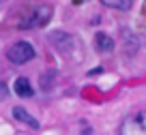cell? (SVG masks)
<instances>
[{
	"instance_id": "5",
	"label": "cell",
	"mask_w": 146,
	"mask_h": 135,
	"mask_svg": "<svg viewBox=\"0 0 146 135\" xmlns=\"http://www.w3.org/2000/svg\"><path fill=\"white\" fill-rule=\"evenodd\" d=\"M13 90H15V95L22 97V99H28V97L35 95V90H32L30 81H28L26 77H17V79H15V84H13Z\"/></svg>"
},
{
	"instance_id": "7",
	"label": "cell",
	"mask_w": 146,
	"mask_h": 135,
	"mask_svg": "<svg viewBox=\"0 0 146 135\" xmlns=\"http://www.w3.org/2000/svg\"><path fill=\"white\" fill-rule=\"evenodd\" d=\"M108 9H118V11H129L133 7L131 0H105L103 2Z\"/></svg>"
},
{
	"instance_id": "6",
	"label": "cell",
	"mask_w": 146,
	"mask_h": 135,
	"mask_svg": "<svg viewBox=\"0 0 146 135\" xmlns=\"http://www.w3.org/2000/svg\"><path fill=\"white\" fill-rule=\"evenodd\" d=\"M13 116H15V120L26 122L30 129H39V122H36V120H35V118H32V116H30V114H28L24 107H13Z\"/></svg>"
},
{
	"instance_id": "3",
	"label": "cell",
	"mask_w": 146,
	"mask_h": 135,
	"mask_svg": "<svg viewBox=\"0 0 146 135\" xmlns=\"http://www.w3.org/2000/svg\"><path fill=\"white\" fill-rule=\"evenodd\" d=\"M30 17L26 19V22H22V28H41V26H45L47 22L52 19V7H39V9H35V11H30Z\"/></svg>"
},
{
	"instance_id": "4",
	"label": "cell",
	"mask_w": 146,
	"mask_h": 135,
	"mask_svg": "<svg viewBox=\"0 0 146 135\" xmlns=\"http://www.w3.org/2000/svg\"><path fill=\"white\" fill-rule=\"evenodd\" d=\"M95 50L101 52V54L112 52V50H114V39L108 36L105 32H97V34H95Z\"/></svg>"
},
{
	"instance_id": "1",
	"label": "cell",
	"mask_w": 146,
	"mask_h": 135,
	"mask_svg": "<svg viewBox=\"0 0 146 135\" xmlns=\"http://www.w3.org/2000/svg\"><path fill=\"white\" fill-rule=\"evenodd\" d=\"M118 135H146V112L127 116L118 129Z\"/></svg>"
},
{
	"instance_id": "2",
	"label": "cell",
	"mask_w": 146,
	"mask_h": 135,
	"mask_svg": "<svg viewBox=\"0 0 146 135\" xmlns=\"http://www.w3.org/2000/svg\"><path fill=\"white\" fill-rule=\"evenodd\" d=\"M7 58L13 64H24V62L35 58V47H32L28 41H17V43H13L9 50H7Z\"/></svg>"
},
{
	"instance_id": "8",
	"label": "cell",
	"mask_w": 146,
	"mask_h": 135,
	"mask_svg": "<svg viewBox=\"0 0 146 135\" xmlns=\"http://www.w3.org/2000/svg\"><path fill=\"white\" fill-rule=\"evenodd\" d=\"M7 92H9V90H7V84H5V81H0V99H5Z\"/></svg>"
}]
</instances>
